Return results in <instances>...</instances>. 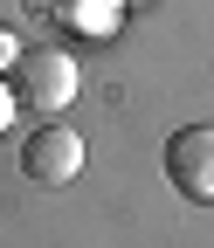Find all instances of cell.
<instances>
[{
	"instance_id": "obj_3",
	"label": "cell",
	"mask_w": 214,
	"mask_h": 248,
	"mask_svg": "<svg viewBox=\"0 0 214 248\" xmlns=\"http://www.w3.org/2000/svg\"><path fill=\"white\" fill-rule=\"evenodd\" d=\"M21 172L35 179V186H69V179L83 172V138L69 131V124H42V131H28Z\"/></svg>"
},
{
	"instance_id": "obj_5",
	"label": "cell",
	"mask_w": 214,
	"mask_h": 248,
	"mask_svg": "<svg viewBox=\"0 0 214 248\" xmlns=\"http://www.w3.org/2000/svg\"><path fill=\"white\" fill-rule=\"evenodd\" d=\"M7 124H14V90L0 83V138H7Z\"/></svg>"
},
{
	"instance_id": "obj_2",
	"label": "cell",
	"mask_w": 214,
	"mask_h": 248,
	"mask_svg": "<svg viewBox=\"0 0 214 248\" xmlns=\"http://www.w3.org/2000/svg\"><path fill=\"white\" fill-rule=\"evenodd\" d=\"M166 179L180 200H214V124H187L166 138Z\"/></svg>"
},
{
	"instance_id": "obj_1",
	"label": "cell",
	"mask_w": 214,
	"mask_h": 248,
	"mask_svg": "<svg viewBox=\"0 0 214 248\" xmlns=\"http://www.w3.org/2000/svg\"><path fill=\"white\" fill-rule=\"evenodd\" d=\"M14 104H28V110H63L69 97H76V62L63 55V48H28L21 62H14Z\"/></svg>"
},
{
	"instance_id": "obj_4",
	"label": "cell",
	"mask_w": 214,
	"mask_h": 248,
	"mask_svg": "<svg viewBox=\"0 0 214 248\" xmlns=\"http://www.w3.org/2000/svg\"><path fill=\"white\" fill-rule=\"evenodd\" d=\"M14 62H21V42L7 35V28H0V69H14Z\"/></svg>"
}]
</instances>
